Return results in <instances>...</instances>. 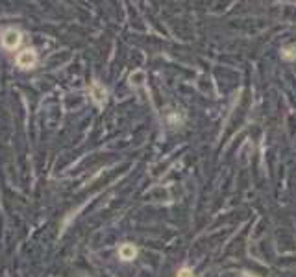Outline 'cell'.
<instances>
[{
	"mask_svg": "<svg viewBox=\"0 0 296 277\" xmlns=\"http://www.w3.org/2000/svg\"><path fill=\"white\" fill-rule=\"evenodd\" d=\"M0 41H2V46H4V48L15 50V48L21 45V32L15 30V28H6L4 32H2Z\"/></svg>",
	"mask_w": 296,
	"mask_h": 277,
	"instance_id": "1",
	"label": "cell"
},
{
	"mask_svg": "<svg viewBox=\"0 0 296 277\" xmlns=\"http://www.w3.org/2000/svg\"><path fill=\"white\" fill-rule=\"evenodd\" d=\"M37 63V54L33 50H23L17 55V65L21 69H33Z\"/></svg>",
	"mask_w": 296,
	"mask_h": 277,
	"instance_id": "2",
	"label": "cell"
},
{
	"mask_svg": "<svg viewBox=\"0 0 296 277\" xmlns=\"http://www.w3.org/2000/svg\"><path fill=\"white\" fill-rule=\"evenodd\" d=\"M119 255L122 261H132V259L137 255V249H135L132 244H122L119 248Z\"/></svg>",
	"mask_w": 296,
	"mask_h": 277,
	"instance_id": "3",
	"label": "cell"
},
{
	"mask_svg": "<svg viewBox=\"0 0 296 277\" xmlns=\"http://www.w3.org/2000/svg\"><path fill=\"white\" fill-rule=\"evenodd\" d=\"M91 94H92V100L97 102V104H102V102H106V89L100 87L97 82L91 85Z\"/></svg>",
	"mask_w": 296,
	"mask_h": 277,
	"instance_id": "4",
	"label": "cell"
},
{
	"mask_svg": "<svg viewBox=\"0 0 296 277\" xmlns=\"http://www.w3.org/2000/svg\"><path fill=\"white\" fill-rule=\"evenodd\" d=\"M282 57L287 61H294L296 60V46H287L285 50L282 52Z\"/></svg>",
	"mask_w": 296,
	"mask_h": 277,
	"instance_id": "5",
	"label": "cell"
},
{
	"mask_svg": "<svg viewBox=\"0 0 296 277\" xmlns=\"http://www.w3.org/2000/svg\"><path fill=\"white\" fill-rule=\"evenodd\" d=\"M178 277H193V273H191V270H187V268H183L180 272V275Z\"/></svg>",
	"mask_w": 296,
	"mask_h": 277,
	"instance_id": "6",
	"label": "cell"
}]
</instances>
